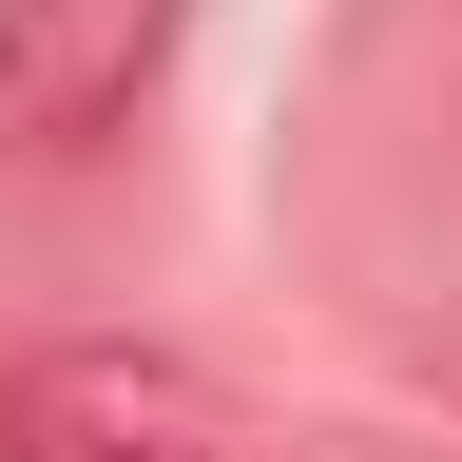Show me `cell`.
<instances>
[{
	"label": "cell",
	"instance_id": "6da1fadb",
	"mask_svg": "<svg viewBox=\"0 0 462 462\" xmlns=\"http://www.w3.org/2000/svg\"><path fill=\"white\" fill-rule=\"evenodd\" d=\"M0 462H251V404L173 346H39L0 385Z\"/></svg>",
	"mask_w": 462,
	"mask_h": 462
}]
</instances>
